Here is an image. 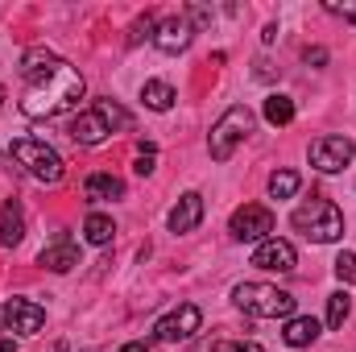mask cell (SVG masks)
<instances>
[{
    "instance_id": "30",
    "label": "cell",
    "mask_w": 356,
    "mask_h": 352,
    "mask_svg": "<svg viewBox=\"0 0 356 352\" xmlns=\"http://www.w3.org/2000/svg\"><path fill=\"white\" fill-rule=\"evenodd\" d=\"M116 352H149V349H145V344H137V340H133V344H124V349H116Z\"/></svg>"
},
{
    "instance_id": "2",
    "label": "cell",
    "mask_w": 356,
    "mask_h": 352,
    "mask_svg": "<svg viewBox=\"0 0 356 352\" xmlns=\"http://www.w3.org/2000/svg\"><path fill=\"white\" fill-rule=\"evenodd\" d=\"M120 129H133V116L116 104V99H95L88 112H79L75 120H71V141H79V145H104L112 133H120Z\"/></svg>"
},
{
    "instance_id": "27",
    "label": "cell",
    "mask_w": 356,
    "mask_h": 352,
    "mask_svg": "<svg viewBox=\"0 0 356 352\" xmlns=\"http://www.w3.org/2000/svg\"><path fill=\"white\" fill-rule=\"evenodd\" d=\"M323 8H327V13H336V17H344V21H353V25H356V4H336V0H327Z\"/></svg>"
},
{
    "instance_id": "22",
    "label": "cell",
    "mask_w": 356,
    "mask_h": 352,
    "mask_svg": "<svg viewBox=\"0 0 356 352\" xmlns=\"http://www.w3.org/2000/svg\"><path fill=\"white\" fill-rule=\"evenodd\" d=\"M348 315H353V298H348V290H336L327 298V328H344Z\"/></svg>"
},
{
    "instance_id": "16",
    "label": "cell",
    "mask_w": 356,
    "mask_h": 352,
    "mask_svg": "<svg viewBox=\"0 0 356 352\" xmlns=\"http://www.w3.org/2000/svg\"><path fill=\"white\" fill-rule=\"evenodd\" d=\"M282 340H286L290 349H311V344L319 340V319H311V315H290L286 328H282Z\"/></svg>"
},
{
    "instance_id": "15",
    "label": "cell",
    "mask_w": 356,
    "mask_h": 352,
    "mask_svg": "<svg viewBox=\"0 0 356 352\" xmlns=\"http://www.w3.org/2000/svg\"><path fill=\"white\" fill-rule=\"evenodd\" d=\"M21 241H25V207H21V199H8L0 207V245L13 249Z\"/></svg>"
},
{
    "instance_id": "13",
    "label": "cell",
    "mask_w": 356,
    "mask_h": 352,
    "mask_svg": "<svg viewBox=\"0 0 356 352\" xmlns=\"http://www.w3.org/2000/svg\"><path fill=\"white\" fill-rule=\"evenodd\" d=\"M191 38H195V25H191L186 17H166V21L158 25V33H154V46H158L162 54H182V50L191 46Z\"/></svg>"
},
{
    "instance_id": "17",
    "label": "cell",
    "mask_w": 356,
    "mask_h": 352,
    "mask_svg": "<svg viewBox=\"0 0 356 352\" xmlns=\"http://www.w3.org/2000/svg\"><path fill=\"white\" fill-rule=\"evenodd\" d=\"M83 195H88L91 203L124 199V182H120L116 175H108V170H95V175H88V182H83Z\"/></svg>"
},
{
    "instance_id": "1",
    "label": "cell",
    "mask_w": 356,
    "mask_h": 352,
    "mask_svg": "<svg viewBox=\"0 0 356 352\" xmlns=\"http://www.w3.org/2000/svg\"><path fill=\"white\" fill-rule=\"evenodd\" d=\"M21 75L29 79V88L21 95V112L29 116V120H50V116H63L67 108H75L79 99H83V75L67 63V58H58V54H50V50H29L25 58H21Z\"/></svg>"
},
{
    "instance_id": "26",
    "label": "cell",
    "mask_w": 356,
    "mask_h": 352,
    "mask_svg": "<svg viewBox=\"0 0 356 352\" xmlns=\"http://www.w3.org/2000/svg\"><path fill=\"white\" fill-rule=\"evenodd\" d=\"M336 278L356 286V253H340V257H336Z\"/></svg>"
},
{
    "instance_id": "9",
    "label": "cell",
    "mask_w": 356,
    "mask_h": 352,
    "mask_svg": "<svg viewBox=\"0 0 356 352\" xmlns=\"http://www.w3.org/2000/svg\"><path fill=\"white\" fill-rule=\"evenodd\" d=\"M199 323H203L199 307H195V303H182V307H175L170 315H162V319L154 323V340H162V344H178V340H191V336L199 332Z\"/></svg>"
},
{
    "instance_id": "28",
    "label": "cell",
    "mask_w": 356,
    "mask_h": 352,
    "mask_svg": "<svg viewBox=\"0 0 356 352\" xmlns=\"http://www.w3.org/2000/svg\"><path fill=\"white\" fill-rule=\"evenodd\" d=\"M307 63H315V67H323V63H327V50H323V46H315V50H307Z\"/></svg>"
},
{
    "instance_id": "4",
    "label": "cell",
    "mask_w": 356,
    "mask_h": 352,
    "mask_svg": "<svg viewBox=\"0 0 356 352\" xmlns=\"http://www.w3.org/2000/svg\"><path fill=\"white\" fill-rule=\"evenodd\" d=\"M290 224H294L307 241H315V245H332V241L344 237V211H340L332 199H323V195H315L311 203H302V207L290 216Z\"/></svg>"
},
{
    "instance_id": "18",
    "label": "cell",
    "mask_w": 356,
    "mask_h": 352,
    "mask_svg": "<svg viewBox=\"0 0 356 352\" xmlns=\"http://www.w3.org/2000/svg\"><path fill=\"white\" fill-rule=\"evenodd\" d=\"M175 88H170V83H166V79H149V83H145V88H141V104H145V108H154V112H170V108H175Z\"/></svg>"
},
{
    "instance_id": "31",
    "label": "cell",
    "mask_w": 356,
    "mask_h": 352,
    "mask_svg": "<svg viewBox=\"0 0 356 352\" xmlns=\"http://www.w3.org/2000/svg\"><path fill=\"white\" fill-rule=\"evenodd\" d=\"M0 328H4V307H0Z\"/></svg>"
},
{
    "instance_id": "7",
    "label": "cell",
    "mask_w": 356,
    "mask_h": 352,
    "mask_svg": "<svg viewBox=\"0 0 356 352\" xmlns=\"http://www.w3.org/2000/svg\"><path fill=\"white\" fill-rule=\"evenodd\" d=\"M228 232H232L236 241H257V245H261V241L273 237V211H269L266 203H245V207L232 211Z\"/></svg>"
},
{
    "instance_id": "3",
    "label": "cell",
    "mask_w": 356,
    "mask_h": 352,
    "mask_svg": "<svg viewBox=\"0 0 356 352\" xmlns=\"http://www.w3.org/2000/svg\"><path fill=\"white\" fill-rule=\"evenodd\" d=\"M232 303L253 319H290L294 315V294L282 286H269V282H241L232 290Z\"/></svg>"
},
{
    "instance_id": "11",
    "label": "cell",
    "mask_w": 356,
    "mask_h": 352,
    "mask_svg": "<svg viewBox=\"0 0 356 352\" xmlns=\"http://www.w3.org/2000/svg\"><path fill=\"white\" fill-rule=\"evenodd\" d=\"M46 323V311L29 298H8L4 303V332H17V336H38Z\"/></svg>"
},
{
    "instance_id": "6",
    "label": "cell",
    "mask_w": 356,
    "mask_h": 352,
    "mask_svg": "<svg viewBox=\"0 0 356 352\" xmlns=\"http://www.w3.org/2000/svg\"><path fill=\"white\" fill-rule=\"evenodd\" d=\"M8 154L17 158V166H25L38 182H58V178H63V158H58V150H50V145L38 141V137H17Z\"/></svg>"
},
{
    "instance_id": "29",
    "label": "cell",
    "mask_w": 356,
    "mask_h": 352,
    "mask_svg": "<svg viewBox=\"0 0 356 352\" xmlns=\"http://www.w3.org/2000/svg\"><path fill=\"white\" fill-rule=\"evenodd\" d=\"M0 352H17V336H0Z\"/></svg>"
},
{
    "instance_id": "32",
    "label": "cell",
    "mask_w": 356,
    "mask_h": 352,
    "mask_svg": "<svg viewBox=\"0 0 356 352\" xmlns=\"http://www.w3.org/2000/svg\"><path fill=\"white\" fill-rule=\"evenodd\" d=\"M0 104H4V88H0Z\"/></svg>"
},
{
    "instance_id": "23",
    "label": "cell",
    "mask_w": 356,
    "mask_h": 352,
    "mask_svg": "<svg viewBox=\"0 0 356 352\" xmlns=\"http://www.w3.org/2000/svg\"><path fill=\"white\" fill-rule=\"evenodd\" d=\"M154 33H158V21L145 13V17H137V21H133V29H129V46H137L141 38H154Z\"/></svg>"
},
{
    "instance_id": "5",
    "label": "cell",
    "mask_w": 356,
    "mask_h": 352,
    "mask_svg": "<svg viewBox=\"0 0 356 352\" xmlns=\"http://www.w3.org/2000/svg\"><path fill=\"white\" fill-rule=\"evenodd\" d=\"M253 133V112L245 108V104H232L216 125H211V137H207V154L216 158V162H228L232 154H236V145L245 141Z\"/></svg>"
},
{
    "instance_id": "25",
    "label": "cell",
    "mask_w": 356,
    "mask_h": 352,
    "mask_svg": "<svg viewBox=\"0 0 356 352\" xmlns=\"http://www.w3.org/2000/svg\"><path fill=\"white\" fill-rule=\"evenodd\" d=\"M211 352H266L257 340H216Z\"/></svg>"
},
{
    "instance_id": "20",
    "label": "cell",
    "mask_w": 356,
    "mask_h": 352,
    "mask_svg": "<svg viewBox=\"0 0 356 352\" xmlns=\"http://www.w3.org/2000/svg\"><path fill=\"white\" fill-rule=\"evenodd\" d=\"M266 120L273 125V129L290 125V120H294V99H290V95H277V91H273V95L266 99Z\"/></svg>"
},
{
    "instance_id": "24",
    "label": "cell",
    "mask_w": 356,
    "mask_h": 352,
    "mask_svg": "<svg viewBox=\"0 0 356 352\" xmlns=\"http://www.w3.org/2000/svg\"><path fill=\"white\" fill-rule=\"evenodd\" d=\"M154 166H158V150H154V145H145V150H141V154H137V162H133V175H154Z\"/></svg>"
},
{
    "instance_id": "8",
    "label": "cell",
    "mask_w": 356,
    "mask_h": 352,
    "mask_svg": "<svg viewBox=\"0 0 356 352\" xmlns=\"http://www.w3.org/2000/svg\"><path fill=\"white\" fill-rule=\"evenodd\" d=\"M353 158H356V145L348 137L327 133V137H315V141H311V166H315L319 175H340Z\"/></svg>"
},
{
    "instance_id": "12",
    "label": "cell",
    "mask_w": 356,
    "mask_h": 352,
    "mask_svg": "<svg viewBox=\"0 0 356 352\" xmlns=\"http://www.w3.org/2000/svg\"><path fill=\"white\" fill-rule=\"evenodd\" d=\"M199 220H203V195L199 191H186V195H178V203L170 207V232L175 237H186V232H195L199 228Z\"/></svg>"
},
{
    "instance_id": "14",
    "label": "cell",
    "mask_w": 356,
    "mask_h": 352,
    "mask_svg": "<svg viewBox=\"0 0 356 352\" xmlns=\"http://www.w3.org/2000/svg\"><path fill=\"white\" fill-rule=\"evenodd\" d=\"M38 262L46 265V269H54V273H67V269H75L79 265V245L71 241V232H58L46 249H42V257Z\"/></svg>"
},
{
    "instance_id": "19",
    "label": "cell",
    "mask_w": 356,
    "mask_h": 352,
    "mask_svg": "<svg viewBox=\"0 0 356 352\" xmlns=\"http://www.w3.org/2000/svg\"><path fill=\"white\" fill-rule=\"evenodd\" d=\"M83 237H88L91 245H112V237H116V224H112V216H104V211H91L88 220H83Z\"/></svg>"
},
{
    "instance_id": "10",
    "label": "cell",
    "mask_w": 356,
    "mask_h": 352,
    "mask_svg": "<svg viewBox=\"0 0 356 352\" xmlns=\"http://www.w3.org/2000/svg\"><path fill=\"white\" fill-rule=\"evenodd\" d=\"M253 265H257V269H269V273H294L298 249H294L290 241H282V237H269V241H261V245L253 249Z\"/></svg>"
},
{
    "instance_id": "21",
    "label": "cell",
    "mask_w": 356,
    "mask_h": 352,
    "mask_svg": "<svg viewBox=\"0 0 356 352\" xmlns=\"http://www.w3.org/2000/svg\"><path fill=\"white\" fill-rule=\"evenodd\" d=\"M298 186H302L298 170H273L269 175V195L273 199H290V195H298Z\"/></svg>"
}]
</instances>
